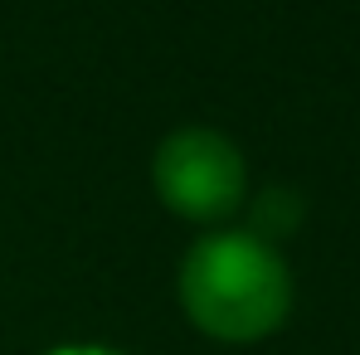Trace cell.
Returning <instances> with one entry per match:
<instances>
[{
  "label": "cell",
  "mask_w": 360,
  "mask_h": 355,
  "mask_svg": "<svg viewBox=\"0 0 360 355\" xmlns=\"http://www.w3.org/2000/svg\"><path fill=\"white\" fill-rule=\"evenodd\" d=\"M185 302L219 336H258L288 306V273L258 238L224 234L190 253Z\"/></svg>",
  "instance_id": "1"
},
{
  "label": "cell",
  "mask_w": 360,
  "mask_h": 355,
  "mask_svg": "<svg viewBox=\"0 0 360 355\" xmlns=\"http://www.w3.org/2000/svg\"><path fill=\"white\" fill-rule=\"evenodd\" d=\"M156 176H161V190L180 209L210 214V209H224L239 195L243 171H239L234 146L219 131H180V136H171L161 146Z\"/></svg>",
  "instance_id": "2"
}]
</instances>
